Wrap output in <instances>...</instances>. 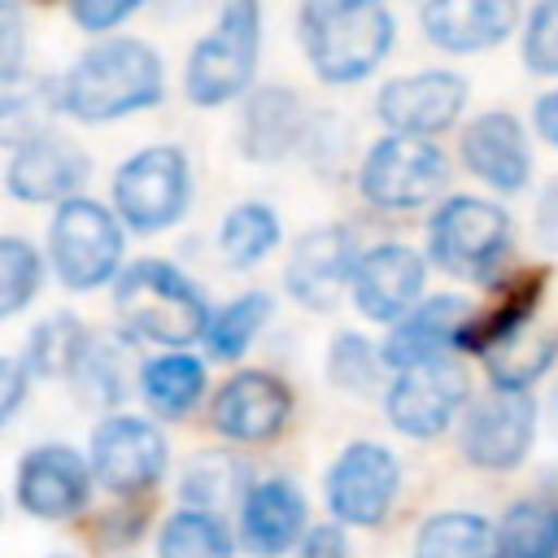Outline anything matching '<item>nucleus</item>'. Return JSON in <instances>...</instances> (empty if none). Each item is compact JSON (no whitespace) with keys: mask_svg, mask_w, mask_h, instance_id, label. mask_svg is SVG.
I'll list each match as a JSON object with an SVG mask.
<instances>
[{"mask_svg":"<svg viewBox=\"0 0 558 558\" xmlns=\"http://www.w3.org/2000/svg\"><path fill=\"white\" fill-rule=\"evenodd\" d=\"M161 100V61L140 39H105L87 48L61 78V109L83 122H109Z\"/></svg>","mask_w":558,"mask_h":558,"instance_id":"f257e3e1","label":"nucleus"},{"mask_svg":"<svg viewBox=\"0 0 558 558\" xmlns=\"http://www.w3.org/2000/svg\"><path fill=\"white\" fill-rule=\"evenodd\" d=\"M301 44L323 83H357L388 57L392 13L375 0H310L301 9Z\"/></svg>","mask_w":558,"mask_h":558,"instance_id":"f03ea898","label":"nucleus"},{"mask_svg":"<svg viewBox=\"0 0 558 558\" xmlns=\"http://www.w3.org/2000/svg\"><path fill=\"white\" fill-rule=\"evenodd\" d=\"M113 310L118 318L131 327V336L183 349L192 340H205L209 331V310L205 296L187 283L183 270H174L170 262L144 257L131 262L113 288Z\"/></svg>","mask_w":558,"mask_h":558,"instance_id":"7ed1b4c3","label":"nucleus"},{"mask_svg":"<svg viewBox=\"0 0 558 558\" xmlns=\"http://www.w3.org/2000/svg\"><path fill=\"white\" fill-rule=\"evenodd\" d=\"M257 65V4L235 0L218 13L214 31L187 57V96L196 105H227L235 100Z\"/></svg>","mask_w":558,"mask_h":558,"instance_id":"20e7f679","label":"nucleus"},{"mask_svg":"<svg viewBox=\"0 0 558 558\" xmlns=\"http://www.w3.org/2000/svg\"><path fill=\"white\" fill-rule=\"evenodd\" d=\"M122 262V227L118 218L96 201H65L52 218V266L65 288L92 292L105 279H113Z\"/></svg>","mask_w":558,"mask_h":558,"instance_id":"39448f33","label":"nucleus"},{"mask_svg":"<svg viewBox=\"0 0 558 558\" xmlns=\"http://www.w3.org/2000/svg\"><path fill=\"white\" fill-rule=\"evenodd\" d=\"M427 244L445 270L488 283L493 266L501 262V253L510 244V218H506V209H497L480 196H453L436 209Z\"/></svg>","mask_w":558,"mask_h":558,"instance_id":"423d86ee","label":"nucleus"},{"mask_svg":"<svg viewBox=\"0 0 558 558\" xmlns=\"http://www.w3.org/2000/svg\"><path fill=\"white\" fill-rule=\"evenodd\" d=\"M187 192H192L187 157L174 144H153V148L135 153L113 179V205H118L122 222L135 231L170 227L183 214Z\"/></svg>","mask_w":558,"mask_h":558,"instance_id":"0eeeda50","label":"nucleus"},{"mask_svg":"<svg viewBox=\"0 0 558 558\" xmlns=\"http://www.w3.org/2000/svg\"><path fill=\"white\" fill-rule=\"evenodd\" d=\"M445 179H449L445 153L414 135H388L362 161V192L371 205L384 209L427 205L445 187Z\"/></svg>","mask_w":558,"mask_h":558,"instance_id":"6e6552de","label":"nucleus"},{"mask_svg":"<svg viewBox=\"0 0 558 558\" xmlns=\"http://www.w3.org/2000/svg\"><path fill=\"white\" fill-rule=\"evenodd\" d=\"M397 484H401L397 458H392L384 445L357 440V445H349V449L336 458V466L327 471V506H331V514H336L340 523L375 527V523L392 510Z\"/></svg>","mask_w":558,"mask_h":558,"instance_id":"1a4fd4ad","label":"nucleus"},{"mask_svg":"<svg viewBox=\"0 0 558 558\" xmlns=\"http://www.w3.org/2000/svg\"><path fill=\"white\" fill-rule=\"evenodd\" d=\"M462 401H466V371L453 357H440L397 375V384L388 388V418L397 432L427 440L453 423Z\"/></svg>","mask_w":558,"mask_h":558,"instance_id":"9d476101","label":"nucleus"},{"mask_svg":"<svg viewBox=\"0 0 558 558\" xmlns=\"http://www.w3.org/2000/svg\"><path fill=\"white\" fill-rule=\"evenodd\" d=\"M166 471V440L153 423L113 414L92 432V475L113 493H144Z\"/></svg>","mask_w":558,"mask_h":558,"instance_id":"9b49d317","label":"nucleus"},{"mask_svg":"<svg viewBox=\"0 0 558 558\" xmlns=\"http://www.w3.org/2000/svg\"><path fill=\"white\" fill-rule=\"evenodd\" d=\"M536 432V405L527 392H506L497 388L493 397L475 401L466 423H462V453L475 466L488 471H510L523 462L527 445Z\"/></svg>","mask_w":558,"mask_h":558,"instance_id":"f8f14e48","label":"nucleus"},{"mask_svg":"<svg viewBox=\"0 0 558 558\" xmlns=\"http://www.w3.org/2000/svg\"><path fill=\"white\" fill-rule=\"evenodd\" d=\"M357 257H353V240L344 227H314L296 240V248L288 253V292L305 305V310H331L344 288L353 283Z\"/></svg>","mask_w":558,"mask_h":558,"instance_id":"ddd939ff","label":"nucleus"},{"mask_svg":"<svg viewBox=\"0 0 558 558\" xmlns=\"http://www.w3.org/2000/svg\"><path fill=\"white\" fill-rule=\"evenodd\" d=\"M92 471L65 445L31 449L17 466V506L35 519H70L87 506Z\"/></svg>","mask_w":558,"mask_h":558,"instance_id":"4468645a","label":"nucleus"},{"mask_svg":"<svg viewBox=\"0 0 558 558\" xmlns=\"http://www.w3.org/2000/svg\"><path fill=\"white\" fill-rule=\"evenodd\" d=\"M466 105V83L449 70H427V74H405L384 83L379 92V118L397 135H432L445 131Z\"/></svg>","mask_w":558,"mask_h":558,"instance_id":"2eb2a0df","label":"nucleus"},{"mask_svg":"<svg viewBox=\"0 0 558 558\" xmlns=\"http://www.w3.org/2000/svg\"><path fill=\"white\" fill-rule=\"evenodd\" d=\"M475 314L462 296H432L423 305H414L388 336L384 344V362L397 371H414L427 362H440L449 349L466 344Z\"/></svg>","mask_w":558,"mask_h":558,"instance_id":"dca6fc26","label":"nucleus"},{"mask_svg":"<svg viewBox=\"0 0 558 558\" xmlns=\"http://www.w3.org/2000/svg\"><path fill=\"white\" fill-rule=\"evenodd\" d=\"M423 292V257L405 244H379L357 257L353 301L375 323H401Z\"/></svg>","mask_w":558,"mask_h":558,"instance_id":"f3484780","label":"nucleus"},{"mask_svg":"<svg viewBox=\"0 0 558 558\" xmlns=\"http://www.w3.org/2000/svg\"><path fill=\"white\" fill-rule=\"evenodd\" d=\"M288 410H292V397L275 375L244 371L218 388L209 418L231 440H266L288 423Z\"/></svg>","mask_w":558,"mask_h":558,"instance_id":"a211bd4d","label":"nucleus"},{"mask_svg":"<svg viewBox=\"0 0 558 558\" xmlns=\"http://www.w3.org/2000/svg\"><path fill=\"white\" fill-rule=\"evenodd\" d=\"M87 153L57 135H35L9 157V192L22 201H74L87 179Z\"/></svg>","mask_w":558,"mask_h":558,"instance_id":"6ab92c4d","label":"nucleus"},{"mask_svg":"<svg viewBox=\"0 0 558 558\" xmlns=\"http://www.w3.org/2000/svg\"><path fill=\"white\" fill-rule=\"evenodd\" d=\"M240 541L257 558H275L288 545L305 541V497L288 480H266L244 493L240 506Z\"/></svg>","mask_w":558,"mask_h":558,"instance_id":"aec40b11","label":"nucleus"},{"mask_svg":"<svg viewBox=\"0 0 558 558\" xmlns=\"http://www.w3.org/2000/svg\"><path fill=\"white\" fill-rule=\"evenodd\" d=\"M462 161L501 192H519L532 170L527 135L510 113H480L462 135Z\"/></svg>","mask_w":558,"mask_h":558,"instance_id":"412c9836","label":"nucleus"},{"mask_svg":"<svg viewBox=\"0 0 558 558\" xmlns=\"http://www.w3.org/2000/svg\"><path fill=\"white\" fill-rule=\"evenodd\" d=\"M423 31L449 52H475L510 35L519 9L506 0H432L423 4Z\"/></svg>","mask_w":558,"mask_h":558,"instance_id":"4be33fe9","label":"nucleus"},{"mask_svg":"<svg viewBox=\"0 0 558 558\" xmlns=\"http://www.w3.org/2000/svg\"><path fill=\"white\" fill-rule=\"evenodd\" d=\"M305 131V109L292 87H262L240 113V153L253 161H275L296 148Z\"/></svg>","mask_w":558,"mask_h":558,"instance_id":"5701e85b","label":"nucleus"},{"mask_svg":"<svg viewBox=\"0 0 558 558\" xmlns=\"http://www.w3.org/2000/svg\"><path fill=\"white\" fill-rule=\"evenodd\" d=\"M554 353H558V344H554L549 331L519 327V331L493 340V344L484 349V362H488V375L497 379V388H506V392H527V384L549 371Z\"/></svg>","mask_w":558,"mask_h":558,"instance_id":"b1692460","label":"nucleus"},{"mask_svg":"<svg viewBox=\"0 0 558 558\" xmlns=\"http://www.w3.org/2000/svg\"><path fill=\"white\" fill-rule=\"evenodd\" d=\"M414 558H501L497 532L471 514V510H449L423 523L414 541Z\"/></svg>","mask_w":558,"mask_h":558,"instance_id":"393cba45","label":"nucleus"},{"mask_svg":"<svg viewBox=\"0 0 558 558\" xmlns=\"http://www.w3.org/2000/svg\"><path fill=\"white\" fill-rule=\"evenodd\" d=\"M140 388L148 397V405L166 418H179L187 414L201 392H205V366L187 353H166V357H153L140 375Z\"/></svg>","mask_w":558,"mask_h":558,"instance_id":"a878e982","label":"nucleus"},{"mask_svg":"<svg viewBox=\"0 0 558 558\" xmlns=\"http://www.w3.org/2000/svg\"><path fill=\"white\" fill-rule=\"evenodd\" d=\"M501 558H558V506L519 501L497 527Z\"/></svg>","mask_w":558,"mask_h":558,"instance_id":"bb28decb","label":"nucleus"},{"mask_svg":"<svg viewBox=\"0 0 558 558\" xmlns=\"http://www.w3.org/2000/svg\"><path fill=\"white\" fill-rule=\"evenodd\" d=\"M218 244H222V257L231 266H253L262 262L275 244H279V218L248 201V205H235L227 218H222V231H218Z\"/></svg>","mask_w":558,"mask_h":558,"instance_id":"cd10ccee","label":"nucleus"},{"mask_svg":"<svg viewBox=\"0 0 558 558\" xmlns=\"http://www.w3.org/2000/svg\"><path fill=\"white\" fill-rule=\"evenodd\" d=\"M157 558H231V536L214 514L179 510L161 527Z\"/></svg>","mask_w":558,"mask_h":558,"instance_id":"c85d7f7f","label":"nucleus"},{"mask_svg":"<svg viewBox=\"0 0 558 558\" xmlns=\"http://www.w3.org/2000/svg\"><path fill=\"white\" fill-rule=\"evenodd\" d=\"M266 314H270V296H266V292H244V296H235L231 305H222V310L209 318V331H205L209 353L222 357V362L240 357V353L248 349V340L257 336V327L266 323Z\"/></svg>","mask_w":558,"mask_h":558,"instance_id":"c756f323","label":"nucleus"},{"mask_svg":"<svg viewBox=\"0 0 558 558\" xmlns=\"http://www.w3.org/2000/svg\"><path fill=\"white\" fill-rule=\"evenodd\" d=\"M70 384H74L78 397L92 401V405L118 401V397L126 392V375H122L118 349H113L109 340L100 344V340L87 336V344H83V353H78V362H74V371H70Z\"/></svg>","mask_w":558,"mask_h":558,"instance_id":"7c9ffc66","label":"nucleus"},{"mask_svg":"<svg viewBox=\"0 0 558 558\" xmlns=\"http://www.w3.org/2000/svg\"><path fill=\"white\" fill-rule=\"evenodd\" d=\"M240 488H244V466L227 453H201L183 475V497L192 501V510H205V514L231 501Z\"/></svg>","mask_w":558,"mask_h":558,"instance_id":"2f4dec72","label":"nucleus"},{"mask_svg":"<svg viewBox=\"0 0 558 558\" xmlns=\"http://www.w3.org/2000/svg\"><path fill=\"white\" fill-rule=\"evenodd\" d=\"M83 344H87V331L70 314H57V318L35 327V336H31V366L44 371V375H70L78 353H83Z\"/></svg>","mask_w":558,"mask_h":558,"instance_id":"473e14b6","label":"nucleus"},{"mask_svg":"<svg viewBox=\"0 0 558 558\" xmlns=\"http://www.w3.org/2000/svg\"><path fill=\"white\" fill-rule=\"evenodd\" d=\"M39 292V253L9 235L0 240V314H17Z\"/></svg>","mask_w":558,"mask_h":558,"instance_id":"72a5a7b5","label":"nucleus"},{"mask_svg":"<svg viewBox=\"0 0 558 558\" xmlns=\"http://www.w3.org/2000/svg\"><path fill=\"white\" fill-rule=\"evenodd\" d=\"M375 371H379V353L353 336V331H340L331 340V357H327V375L340 384V388H353V392H371L375 384Z\"/></svg>","mask_w":558,"mask_h":558,"instance_id":"f704fd0d","label":"nucleus"},{"mask_svg":"<svg viewBox=\"0 0 558 558\" xmlns=\"http://www.w3.org/2000/svg\"><path fill=\"white\" fill-rule=\"evenodd\" d=\"M523 61L532 74H558V0H545L527 13Z\"/></svg>","mask_w":558,"mask_h":558,"instance_id":"c9c22d12","label":"nucleus"},{"mask_svg":"<svg viewBox=\"0 0 558 558\" xmlns=\"http://www.w3.org/2000/svg\"><path fill=\"white\" fill-rule=\"evenodd\" d=\"M135 13V0H78L70 4V17L87 31H109L118 22H126Z\"/></svg>","mask_w":558,"mask_h":558,"instance_id":"e433bc0d","label":"nucleus"},{"mask_svg":"<svg viewBox=\"0 0 558 558\" xmlns=\"http://www.w3.org/2000/svg\"><path fill=\"white\" fill-rule=\"evenodd\" d=\"M17 52H22V22H17V9H13V4H0V70H4V83L17 78Z\"/></svg>","mask_w":558,"mask_h":558,"instance_id":"4c0bfd02","label":"nucleus"},{"mask_svg":"<svg viewBox=\"0 0 558 558\" xmlns=\"http://www.w3.org/2000/svg\"><path fill=\"white\" fill-rule=\"evenodd\" d=\"M301 558H349V545H344V532L336 523H318L305 532L301 541Z\"/></svg>","mask_w":558,"mask_h":558,"instance_id":"58836bf2","label":"nucleus"},{"mask_svg":"<svg viewBox=\"0 0 558 558\" xmlns=\"http://www.w3.org/2000/svg\"><path fill=\"white\" fill-rule=\"evenodd\" d=\"M0 388H4V397H0V418H13V410H17L22 392H26V362L4 357V366H0Z\"/></svg>","mask_w":558,"mask_h":558,"instance_id":"ea45409f","label":"nucleus"},{"mask_svg":"<svg viewBox=\"0 0 558 558\" xmlns=\"http://www.w3.org/2000/svg\"><path fill=\"white\" fill-rule=\"evenodd\" d=\"M536 227H541V240H545L549 248H558V183H549V192L541 196Z\"/></svg>","mask_w":558,"mask_h":558,"instance_id":"a19ab883","label":"nucleus"},{"mask_svg":"<svg viewBox=\"0 0 558 558\" xmlns=\"http://www.w3.org/2000/svg\"><path fill=\"white\" fill-rule=\"evenodd\" d=\"M536 126L549 144H558V92H549L541 105H536Z\"/></svg>","mask_w":558,"mask_h":558,"instance_id":"79ce46f5","label":"nucleus"},{"mask_svg":"<svg viewBox=\"0 0 558 558\" xmlns=\"http://www.w3.org/2000/svg\"><path fill=\"white\" fill-rule=\"evenodd\" d=\"M554 427H558V392H554Z\"/></svg>","mask_w":558,"mask_h":558,"instance_id":"37998d69","label":"nucleus"}]
</instances>
